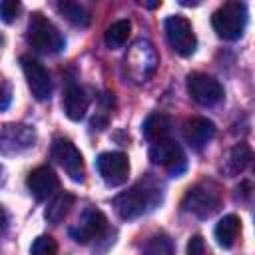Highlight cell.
<instances>
[{
	"label": "cell",
	"instance_id": "6da1fadb",
	"mask_svg": "<svg viewBox=\"0 0 255 255\" xmlns=\"http://www.w3.org/2000/svg\"><path fill=\"white\" fill-rule=\"evenodd\" d=\"M159 201H161L159 185L151 177H145V179H139L128 191H122L114 199V207L122 219H135L147 213L149 209H153Z\"/></svg>",
	"mask_w": 255,
	"mask_h": 255
},
{
	"label": "cell",
	"instance_id": "7a4b0ae2",
	"mask_svg": "<svg viewBox=\"0 0 255 255\" xmlns=\"http://www.w3.org/2000/svg\"><path fill=\"white\" fill-rule=\"evenodd\" d=\"M221 205V189L215 181H199L193 187L187 189V193L181 199L183 211L195 215V217H211Z\"/></svg>",
	"mask_w": 255,
	"mask_h": 255
},
{
	"label": "cell",
	"instance_id": "3957f363",
	"mask_svg": "<svg viewBox=\"0 0 255 255\" xmlns=\"http://www.w3.org/2000/svg\"><path fill=\"white\" fill-rule=\"evenodd\" d=\"M247 24V8L241 0H227L211 16V26L223 40H239Z\"/></svg>",
	"mask_w": 255,
	"mask_h": 255
},
{
	"label": "cell",
	"instance_id": "277c9868",
	"mask_svg": "<svg viewBox=\"0 0 255 255\" xmlns=\"http://www.w3.org/2000/svg\"><path fill=\"white\" fill-rule=\"evenodd\" d=\"M26 40L36 52H42V54H58L66 46V40L60 34V30L46 16L38 12L30 16Z\"/></svg>",
	"mask_w": 255,
	"mask_h": 255
},
{
	"label": "cell",
	"instance_id": "5b68a950",
	"mask_svg": "<svg viewBox=\"0 0 255 255\" xmlns=\"http://www.w3.org/2000/svg\"><path fill=\"white\" fill-rule=\"evenodd\" d=\"M124 64H126V74L133 82L141 84V82H147L153 76V72H155V68L159 64V58H157V52H155L151 42L137 40L128 50Z\"/></svg>",
	"mask_w": 255,
	"mask_h": 255
},
{
	"label": "cell",
	"instance_id": "8992f818",
	"mask_svg": "<svg viewBox=\"0 0 255 255\" xmlns=\"http://www.w3.org/2000/svg\"><path fill=\"white\" fill-rule=\"evenodd\" d=\"M165 36L173 52H177L183 58L191 56L197 48V38L191 28V22L183 16H169L165 20Z\"/></svg>",
	"mask_w": 255,
	"mask_h": 255
},
{
	"label": "cell",
	"instance_id": "52a82bcc",
	"mask_svg": "<svg viewBox=\"0 0 255 255\" xmlns=\"http://www.w3.org/2000/svg\"><path fill=\"white\" fill-rule=\"evenodd\" d=\"M36 143V129L26 124H6L0 129V153L18 155Z\"/></svg>",
	"mask_w": 255,
	"mask_h": 255
},
{
	"label": "cell",
	"instance_id": "ba28073f",
	"mask_svg": "<svg viewBox=\"0 0 255 255\" xmlns=\"http://www.w3.org/2000/svg\"><path fill=\"white\" fill-rule=\"evenodd\" d=\"M96 167L106 185H124L129 177V159L122 151H106L96 159Z\"/></svg>",
	"mask_w": 255,
	"mask_h": 255
},
{
	"label": "cell",
	"instance_id": "9c48e42d",
	"mask_svg": "<svg viewBox=\"0 0 255 255\" xmlns=\"http://www.w3.org/2000/svg\"><path fill=\"white\" fill-rule=\"evenodd\" d=\"M149 159H151V163L169 169L173 175H179L185 169V153H183L181 145L169 137H163V139L151 143Z\"/></svg>",
	"mask_w": 255,
	"mask_h": 255
},
{
	"label": "cell",
	"instance_id": "30bf717a",
	"mask_svg": "<svg viewBox=\"0 0 255 255\" xmlns=\"http://www.w3.org/2000/svg\"><path fill=\"white\" fill-rule=\"evenodd\" d=\"M187 92L199 106H215L223 98V86L203 72H193L187 76Z\"/></svg>",
	"mask_w": 255,
	"mask_h": 255
},
{
	"label": "cell",
	"instance_id": "8fae6325",
	"mask_svg": "<svg viewBox=\"0 0 255 255\" xmlns=\"http://www.w3.org/2000/svg\"><path fill=\"white\" fill-rule=\"evenodd\" d=\"M20 64H22V70H24V76H26V82H28L32 96L40 102L48 100L52 94V80H50L48 70L32 56H22Z\"/></svg>",
	"mask_w": 255,
	"mask_h": 255
},
{
	"label": "cell",
	"instance_id": "7c38bea8",
	"mask_svg": "<svg viewBox=\"0 0 255 255\" xmlns=\"http://www.w3.org/2000/svg\"><path fill=\"white\" fill-rule=\"evenodd\" d=\"M52 155L74 181H84V157L70 139H56L52 145Z\"/></svg>",
	"mask_w": 255,
	"mask_h": 255
},
{
	"label": "cell",
	"instance_id": "4fadbf2b",
	"mask_svg": "<svg viewBox=\"0 0 255 255\" xmlns=\"http://www.w3.org/2000/svg\"><path fill=\"white\" fill-rule=\"evenodd\" d=\"M215 131H217L215 124L211 120H207V118H201V116L189 118L183 124V139L195 151H201L215 137Z\"/></svg>",
	"mask_w": 255,
	"mask_h": 255
},
{
	"label": "cell",
	"instance_id": "5bb4252c",
	"mask_svg": "<svg viewBox=\"0 0 255 255\" xmlns=\"http://www.w3.org/2000/svg\"><path fill=\"white\" fill-rule=\"evenodd\" d=\"M108 229V219L102 211L98 209H90L84 213L82 221L78 223V227L70 229V235L74 237L76 243H88L92 239H98L106 233Z\"/></svg>",
	"mask_w": 255,
	"mask_h": 255
},
{
	"label": "cell",
	"instance_id": "9a60e30c",
	"mask_svg": "<svg viewBox=\"0 0 255 255\" xmlns=\"http://www.w3.org/2000/svg\"><path fill=\"white\" fill-rule=\"evenodd\" d=\"M26 185L30 189V193L38 199V201H44L48 197H52L58 187H60V181H58V175L54 173L52 167L48 165H42V167H36L34 171H30L28 179H26Z\"/></svg>",
	"mask_w": 255,
	"mask_h": 255
},
{
	"label": "cell",
	"instance_id": "2e32d148",
	"mask_svg": "<svg viewBox=\"0 0 255 255\" xmlns=\"http://www.w3.org/2000/svg\"><path fill=\"white\" fill-rule=\"evenodd\" d=\"M88 104H90V100H88L86 92L80 86L70 84L66 88V92H64V112L70 120L80 122L88 112Z\"/></svg>",
	"mask_w": 255,
	"mask_h": 255
},
{
	"label": "cell",
	"instance_id": "e0dca14e",
	"mask_svg": "<svg viewBox=\"0 0 255 255\" xmlns=\"http://www.w3.org/2000/svg\"><path fill=\"white\" fill-rule=\"evenodd\" d=\"M141 131H143V137L147 141H159L163 137H169V131H171V120L169 116L161 114V112H155V114H149L141 126Z\"/></svg>",
	"mask_w": 255,
	"mask_h": 255
},
{
	"label": "cell",
	"instance_id": "ac0fdd59",
	"mask_svg": "<svg viewBox=\"0 0 255 255\" xmlns=\"http://www.w3.org/2000/svg\"><path fill=\"white\" fill-rule=\"evenodd\" d=\"M239 231H241V219H239L237 215H233V213L223 215V217L217 221L215 229H213L217 243H219L221 247H225V249H229V247L235 243Z\"/></svg>",
	"mask_w": 255,
	"mask_h": 255
},
{
	"label": "cell",
	"instance_id": "d6986e66",
	"mask_svg": "<svg viewBox=\"0 0 255 255\" xmlns=\"http://www.w3.org/2000/svg\"><path fill=\"white\" fill-rule=\"evenodd\" d=\"M54 4H56V12L64 20H68L72 26L86 28L90 24V16L78 0H54Z\"/></svg>",
	"mask_w": 255,
	"mask_h": 255
},
{
	"label": "cell",
	"instance_id": "ffe728a7",
	"mask_svg": "<svg viewBox=\"0 0 255 255\" xmlns=\"http://www.w3.org/2000/svg\"><path fill=\"white\" fill-rule=\"evenodd\" d=\"M74 201H76V197L72 195V193H68V191H62V193H58L50 203H48V207H46V219L50 221V223H60V221H64V217L70 213V209L74 207Z\"/></svg>",
	"mask_w": 255,
	"mask_h": 255
},
{
	"label": "cell",
	"instance_id": "44dd1931",
	"mask_svg": "<svg viewBox=\"0 0 255 255\" xmlns=\"http://www.w3.org/2000/svg\"><path fill=\"white\" fill-rule=\"evenodd\" d=\"M129 34H131V22L129 20H118L112 26H108V30L104 34V42L110 50H118L129 40Z\"/></svg>",
	"mask_w": 255,
	"mask_h": 255
},
{
	"label": "cell",
	"instance_id": "7402d4cb",
	"mask_svg": "<svg viewBox=\"0 0 255 255\" xmlns=\"http://www.w3.org/2000/svg\"><path fill=\"white\" fill-rule=\"evenodd\" d=\"M251 161V149L245 145V143H239L231 149V155H229V173L231 175H237L241 173L247 163Z\"/></svg>",
	"mask_w": 255,
	"mask_h": 255
},
{
	"label": "cell",
	"instance_id": "603a6c76",
	"mask_svg": "<svg viewBox=\"0 0 255 255\" xmlns=\"http://www.w3.org/2000/svg\"><path fill=\"white\" fill-rule=\"evenodd\" d=\"M30 251H32L34 255H54V253L58 251V243H56V239L50 237V235H40V237L32 243Z\"/></svg>",
	"mask_w": 255,
	"mask_h": 255
},
{
	"label": "cell",
	"instance_id": "cb8c5ba5",
	"mask_svg": "<svg viewBox=\"0 0 255 255\" xmlns=\"http://www.w3.org/2000/svg\"><path fill=\"white\" fill-rule=\"evenodd\" d=\"M22 12V4L20 0H0V18L6 24L16 22V18Z\"/></svg>",
	"mask_w": 255,
	"mask_h": 255
},
{
	"label": "cell",
	"instance_id": "d4e9b609",
	"mask_svg": "<svg viewBox=\"0 0 255 255\" xmlns=\"http://www.w3.org/2000/svg\"><path fill=\"white\" fill-rule=\"evenodd\" d=\"M145 253H153V255H161V253H171L173 247H171V241L165 237V235H157V237H151L149 243L143 247Z\"/></svg>",
	"mask_w": 255,
	"mask_h": 255
},
{
	"label": "cell",
	"instance_id": "484cf974",
	"mask_svg": "<svg viewBox=\"0 0 255 255\" xmlns=\"http://www.w3.org/2000/svg\"><path fill=\"white\" fill-rule=\"evenodd\" d=\"M203 251H205V245H203L201 235H193L189 239V243H187V253L189 255H201Z\"/></svg>",
	"mask_w": 255,
	"mask_h": 255
},
{
	"label": "cell",
	"instance_id": "4316f807",
	"mask_svg": "<svg viewBox=\"0 0 255 255\" xmlns=\"http://www.w3.org/2000/svg\"><path fill=\"white\" fill-rule=\"evenodd\" d=\"M135 2L143 8H147V10H155V8L161 6V0H135Z\"/></svg>",
	"mask_w": 255,
	"mask_h": 255
},
{
	"label": "cell",
	"instance_id": "83f0119b",
	"mask_svg": "<svg viewBox=\"0 0 255 255\" xmlns=\"http://www.w3.org/2000/svg\"><path fill=\"white\" fill-rule=\"evenodd\" d=\"M8 104H10V92L6 90H0V110H4V108H8Z\"/></svg>",
	"mask_w": 255,
	"mask_h": 255
},
{
	"label": "cell",
	"instance_id": "f1b7e54d",
	"mask_svg": "<svg viewBox=\"0 0 255 255\" xmlns=\"http://www.w3.org/2000/svg\"><path fill=\"white\" fill-rule=\"evenodd\" d=\"M181 6H185V8H195V6H199V4H203L205 0H177Z\"/></svg>",
	"mask_w": 255,
	"mask_h": 255
}]
</instances>
